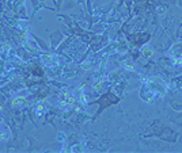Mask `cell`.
Masks as SVG:
<instances>
[{
    "mask_svg": "<svg viewBox=\"0 0 182 153\" xmlns=\"http://www.w3.org/2000/svg\"><path fill=\"white\" fill-rule=\"evenodd\" d=\"M166 84L163 83L160 79L156 80H148V95L147 99L144 100H148V102H152L153 99H159L164 95L166 92Z\"/></svg>",
    "mask_w": 182,
    "mask_h": 153,
    "instance_id": "6da1fadb",
    "label": "cell"
},
{
    "mask_svg": "<svg viewBox=\"0 0 182 153\" xmlns=\"http://www.w3.org/2000/svg\"><path fill=\"white\" fill-rule=\"evenodd\" d=\"M170 54H171V60L175 65H181L182 64V44H175L172 46V49L170 50Z\"/></svg>",
    "mask_w": 182,
    "mask_h": 153,
    "instance_id": "7a4b0ae2",
    "label": "cell"
},
{
    "mask_svg": "<svg viewBox=\"0 0 182 153\" xmlns=\"http://www.w3.org/2000/svg\"><path fill=\"white\" fill-rule=\"evenodd\" d=\"M143 54H144V56H147V57H148V56L151 54V49H144V50H143Z\"/></svg>",
    "mask_w": 182,
    "mask_h": 153,
    "instance_id": "3957f363",
    "label": "cell"
},
{
    "mask_svg": "<svg viewBox=\"0 0 182 153\" xmlns=\"http://www.w3.org/2000/svg\"><path fill=\"white\" fill-rule=\"evenodd\" d=\"M166 10V8H164V7H159V8H158V11H159V14H163V11Z\"/></svg>",
    "mask_w": 182,
    "mask_h": 153,
    "instance_id": "277c9868",
    "label": "cell"
}]
</instances>
